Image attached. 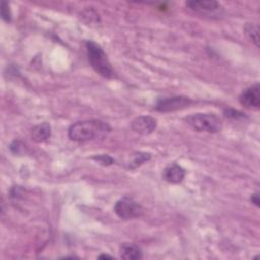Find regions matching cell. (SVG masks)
Here are the masks:
<instances>
[{
  "label": "cell",
  "instance_id": "cell-4",
  "mask_svg": "<svg viewBox=\"0 0 260 260\" xmlns=\"http://www.w3.org/2000/svg\"><path fill=\"white\" fill-rule=\"evenodd\" d=\"M114 211L122 219H131L140 216L143 209L132 197L124 196L115 203Z\"/></svg>",
  "mask_w": 260,
  "mask_h": 260
},
{
  "label": "cell",
  "instance_id": "cell-13",
  "mask_svg": "<svg viewBox=\"0 0 260 260\" xmlns=\"http://www.w3.org/2000/svg\"><path fill=\"white\" fill-rule=\"evenodd\" d=\"M151 158L150 153H146V152H137L133 154V159L129 162L128 168L129 169H134L139 167L140 165L148 161Z\"/></svg>",
  "mask_w": 260,
  "mask_h": 260
},
{
  "label": "cell",
  "instance_id": "cell-8",
  "mask_svg": "<svg viewBox=\"0 0 260 260\" xmlns=\"http://www.w3.org/2000/svg\"><path fill=\"white\" fill-rule=\"evenodd\" d=\"M157 126V122L150 116H139L131 123V129L140 135L151 134Z\"/></svg>",
  "mask_w": 260,
  "mask_h": 260
},
{
  "label": "cell",
  "instance_id": "cell-17",
  "mask_svg": "<svg viewBox=\"0 0 260 260\" xmlns=\"http://www.w3.org/2000/svg\"><path fill=\"white\" fill-rule=\"evenodd\" d=\"M250 200H251V202H252L253 204H255L257 207H259V205H260V200H259V195H258V193L252 194Z\"/></svg>",
  "mask_w": 260,
  "mask_h": 260
},
{
  "label": "cell",
  "instance_id": "cell-3",
  "mask_svg": "<svg viewBox=\"0 0 260 260\" xmlns=\"http://www.w3.org/2000/svg\"><path fill=\"white\" fill-rule=\"evenodd\" d=\"M194 130L208 133H217L222 128V122L218 116L210 113H196L185 118Z\"/></svg>",
  "mask_w": 260,
  "mask_h": 260
},
{
  "label": "cell",
  "instance_id": "cell-5",
  "mask_svg": "<svg viewBox=\"0 0 260 260\" xmlns=\"http://www.w3.org/2000/svg\"><path fill=\"white\" fill-rule=\"evenodd\" d=\"M192 101L188 96L174 95L161 98L156 102L155 110L159 112H174L189 107Z\"/></svg>",
  "mask_w": 260,
  "mask_h": 260
},
{
  "label": "cell",
  "instance_id": "cell-12",
  "mask_svg": "<svg viewBox=\"0 0 260 260\" xmlns=\"http://www.w3.org/2000/svg\"><path fill=\"white\" fill-rule=\"evenodd\" d=\"M244 32L250 41L257 47L259 46V26L256 22H247L244 26Z\"/></svg>",
  "mask_w": 260,
  "mask_h": 260
},
{
  "label": "cell",
  "instance_id": "cell-10",
  "mask_svg": "<svg viewBox=\"0 0 260 260\" xmlns=\"http://www.w3.org/2000/svg\"><path fill=\"white\" fill-rule=\"evenodd\" d=\"M120 257L125 260H139L143 257L141 249L134 243H123L119 249Z\"/></svg>",
  "mask_w": 260,
  "mask_h": 260
},
{
  "label": "cell",
  "instance_id": "cell-6",
  "mask_svg": "<svg viewBox=\"0 0 260 260\" xmlns=\"http://www.w3.org/2000/svg\"><path fill=\"white\" fill-rule=\"evenodd\" d=\"M186 6H188L191 10L205 15H220V11L222 8L220 4L216 1H202V0H192L187 1Z\"/></svg>",
  "mask_w": 260,
  "mask_h": 260
},
{
  "label": "cell",
  "instance_id": "cell-1",
  "mask_svg": "<svg viewBox=\"0 0 260 260\" xmlns=\"http://www.w3.org/2000/svg\"><path fill=\"white\" fill-rule=\"evenodd\" d=\"M111 131L108 123L100 120L79 121L72 124L68 129V137L77 142H84L107 135Z\"/></svg>",
  "mask_w": 260,
  "mask_h": 260
},
{
  "label": "cell",
  "instance_id": "cell-2",
  "mask_svg": "<svg viewBox=\"0 0 260 260\" xmlns=\"http://www.w3.org/2000/svg\"><path fill=\"white\" fill-rule=\"evenodd\" d=\"M85 48L87 59L94 71L105 78H113L114 70L102 47L93 41H87Z\"/></svg>",
  "mask_w": 260,
  "mask_h": 260
},
{
  "label": "cell",
  "instance_id": "cell-16",
  "mask_svg": "<svg viewBox=\"0 0 260 260\" xmlns=\"http://www.w3.org/2000/svg\"><path fill=\"white\" fill-rule=\"evenodd\" d=\"M224 115L229 118H233V119H239V118H243L245 117V115L240 112V111H237V110H234V109H226L224 111Z\"/></svg>",
  "mask_w": 260,
  "mask_h": 260
},
{
  "label": "cell",
  "instance_id": "cell-11",
  "mask_svg": "<svg viewBox=\"0 0 260 260\" xmlns=\"http://www.w3.org/2000/svg\"><path fill=\"white\" fill-rule=\"evenodd\" d=\"M51 133H52L51 125L47 122H44L39 125H36L31 129L30 136L35 142L41 143V142L47 141L51 137Z\"/></svg>",
  "mask_w": 260,
  "mask_h": 260
},
{
  "label": "cell",
  "instance_id": "cell-15",
  "mask_svg": "<svg viewBox=\"0 0 260 260\" xmlns=\"http://www.w3.org/2000/svg\"><path fill=\"white\" fill-rule=\"evenodd\" d=\"M92 159H94V160L99 161L100 164H102V165H104V166L112 165V164L114 162V159H113L111 156L107 155V154H102V155L93 156V157H92Z\"/></svg>",
  "mask_w": 260,
  "mask_h": 260
},
{
  "label": "cell",
  "instance_id": "cell-7",
  "mask_svg": "<svg viewBox=\"0 0 260 260\" xmlns=\"http://www.w3.org/2000/svg\"><path fill=\"white\" fill-rule=\"evenodd\" d=\"M240 104L247 109L258 110L260 107V86L255 83L246 88L239 98Z\"/></svg>",
  "mask_w": 260,
  "mask_h": 260
},
{
  "label": "cell",
  "instance_id": "cell-9",
  "mask_svg": "<svg viewBox=\"0 0 260 260\" xmlns=\"http://www.w3.org/2000/svg\"><path fill=\"white\" fill-rule=\"evenodd\" d=\"M186 175V171L177 162L168 165L162 171V179L172 184L181 183Z\"/></svg>",
  "mask_w": 260,
  "mask_h": 260
},
{
  "label": "cell",
  "instance_id": "cell-14",
  "mask_svg": "<svg viewBox=\"0 0 260 260\" xmlns=\"http://www.w3.org/2000/svg\"><path fill=\"white\" fill-rule=\"evenodd\" d=\"M0 13H1V17L4 21L6 22H10L11 21V13H10V9H9V5L6 1H2L1 2V8H0Z\"/></svg>",
  "mask_w": 260,
  "mask_h": 260
},
{
  "label": "cell",
  "instance_id": "cell-18",
  "mask_svg": "<svg viewBox=\"0 0 260 260\" xmlns=\"http://www.w3.org/2000/svg\"><path fill=\"white\" fill-rule=\"evenodd\" d=\"M100 259H103V258H113L112 256H109V255H106V254H103V255H100L99 256Z\"/></svg>",
  "mask_w": 260,
  "mask_h": 260
}]
</instances>
